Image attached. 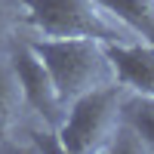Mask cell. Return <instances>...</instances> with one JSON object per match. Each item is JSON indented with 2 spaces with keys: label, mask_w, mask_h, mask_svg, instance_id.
I'll use <instances>...</instances> for the list:
<instances>
[{
  "label": "cell",
  "mask_w": 154,
  "mask_h": 154,
  "mask_svg": "<svg viewBox=\"0 0 154 154\" xmlns=\"http://www.w3.org/2000/svg\"><path fill=\"white\" fill-rule=\"evenodd\" d=\"M139 40L154 46V0H96Z\"/></svg>",
  "instance_id": "cell-6"
},
{
  "label": "cell",
  "mask_w": 154,
  "mask_h": 154,
  "mask_svg": "<svg viewBox=\"0 0 154 154\" xmlns=\"http://www.w3.org/2000/svg\"><path fill=\"white\" fill-rule=\"evenodd\" d=\"M105 56L111 62L114 83H120L126 93L154 99V46L151 43L145 40L105 43Z\"/></svg>",
  "instance_id": "cell-5"
},
{
  "label": "cell",
  "mask_w": 154,
  "mask_h": 154,
  "mask_svg": "<svg viewBox=\"0 0 154 154\" xmlns=\"http://www.w3.org/2000/svg\"><path fill=\"white\" fill-rule=\"evenodd\" d=\"M22 6L43 37H93L99 43L139 40L96 0H22Z\"/></svg>",
  "instance_id": "cell-3"
},
{
  "label": "cell",
  "mask_w": 154,
  "mask_h": 154,
  "mask_svg": "<svg viewBox=\"0 0 154 154\" xmlns=\"http://www.w3.org/2000/svg\"><path fill=\"white\" fill-rule=\"evenodd\" d=\"M28 46L46 65L65 102L83 96L96 86L114 83L105 43L93 40V37H40V40H31Z\"/></svg>",
  "instance_id": "cell-1"
},
{
  "label": "cell",
  "mask_w": 154,
  "mask_h": 154,
  "mask_svg": "<svg viewBox=\"0 0 154 154\" xmlns=\"http://www.w3.org/2000/svg\"><path fill=\"white\" fill-rule=\"evenodd\" d=\"M0 31H3V12H0Z\"/></svg>",
  "instance_id": "cell-9"
},
{
  "label": "cell",
  "mask_w": 154,
  "mask_h": 154,
  "mask_svg": "<svg viewBox=\"0 0 154 154\" xmlns=\"http://www.w3.org/2000/svg\"><path fill=\"white\" fill-rule=\"evenodd\" d=\"M120 120L139 136L142 148L154 151V99L151 96L126 93L120 99Z\"/></svg>",
  "instance_id": "cell-7"
},
{
  "label": "cell",
  "mask_w": 154,
  "mask_h": 154,
  "mask_svg": "<svg viewBox=\"0 0 154 154\" xmlns=\"http://www.w3.org/2000/svg\"><path fill=\"white\" fill-rule=\"evenodd\" d=\"M9 65H12V71L19 77L22 99L34 108V114L49 126V130H59V123L65 120V114H68V102L62 99L56 80L49 77L46 65L37 59V53L25 43V46H19L16 53H12Z\"/></svg>",
  "instance_id": "cell-4"
},
{
  "label": "cell",
  "mask_w": 154,
  "mask_h": 154,
  "mask_svg": "<svg viewBox=\"0 0 154 154\" xmlns=\"http://www.w3.org/2000/svg\"><path fill=\"white\" fill-rule=\"evenodd\" d=\"M19 105H22L19 77L12 71V65L0 62V136L12 126V120H16V114H19Z\"/></svg>",
  "instance_id": "cell-8"
},
{
  "label": "cell",
  "mask_w": 154,
  "mask_h": 154,
  "mask_svg": "<svg viewBox=\"0 0 154 154\" xmlns=\"http://www.w3.org/2000/svg\"><path fill=\"white\" fill-rule=\"evenodd\" d=\"M120 99L123 86L108 83L68 102V114L59 123V145L71 154H93L108 151L120 130Z\"/></svg>",
  "instance_id": "cell-2"
}]
</instances>
